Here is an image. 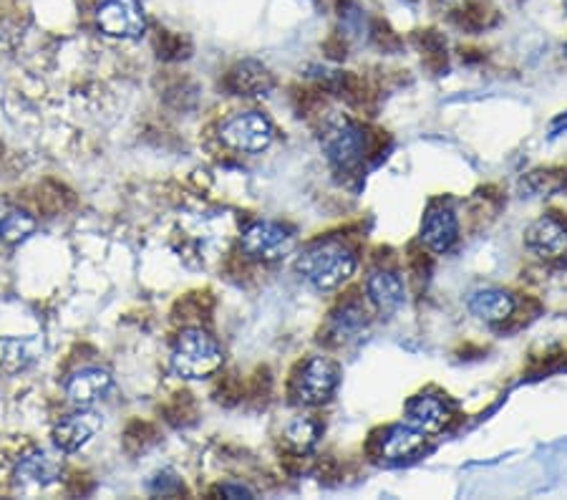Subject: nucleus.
<instances>
[{
	"label": "nucleus",
	"mask_w": 567,
	"mask_h": 500,
	"mask_svg": "<svg viewBox=\"0 0 567 500\" xmlns=\"http://www.w3.org/2000/svg\"><path fill=\"white\" fill-rule=\"evenodd\" d=\"M525 243L539 258H560L567 253V225L553 215L537 217V221L527 227Z\"/></svg>",
	"instance_id": "nucleus-9"
},
{
	"label": "nucleus",
	"mask_w": 567,
	"mask_h": 500,
	"mask_svg": "<svg viewBox=\"0 0 567 500\" xmlns=\"http://www.w3.org/2000/svg\"><path fill=\"white\" fill-rule=\"evenodd\" d=\"M563 3H565V8H567V0H563Z\"/></svg>",
	"instance_id": "nucleus-21"
},
{
	"label": "nucleus",
	"mask_w": 567,
	"mask_h": 500,
	"mask_svg": "<svg viewBox=\"0 0 567 500\" xmlns=\"http://www.w3.org/2000/svg\"><path fill=\"white\" fill-rule=\"evenodd\" d=\"M96 23L112 39H140L146 29L140 0H104L96 8Z\"/></svg>",
	"instance_id": "nucleus-6"
},
{
	"label": "nucleus",
	"mask_w": 567,
	"mask_h": 500,
	"mask_svg": "<svg viewBox=\"0 0 567 500\" xmlns=\"http://www.w3.org/2000/svg\"><path fill=\"white\" fill-rule=\"evenodd\" d=\"M560 132H567V114L560 116V120L553 124V136H557Z\"/></svg>",
	"instance_id": "nucleus-20"
},
{
	"label": "nucleus",
	"mask_w": 567,
	"mask_h": 500,
	"mask_svg": "<svg viewBox=\"0 0 567 500\" xmlns=\"http://www.w3.org/2000/svg\"><path fill=\"white\" fill-rule=\"evenodd\" d=\"M365 290H369V298L373 302V306L386 314L399 312L406 302L404 280H401L399 273L393 271H373L369 276V284H365Z\"/></svg>",
	"instance_id": "nucleus-13"
},
{
	"label": "nucleus",
	"mask_w": 567,
	"mask_h": 500,
	"mask_svg": "<svg viewBox=\"0 0 567 500\" xmlns=\"http://www.w3.org/2000/svg\"><path fill=\"white\" fill-rule=\"evenodd\" d=\"M223 367V347L203 329L179 334L172 349V369L182 379H205Z\"/></svg>",
	"instance_id": "nucleus-2"
},
{
	"label": "nucleus",
	"mask_w": 567,
	"mask_h": 500,
	"mask_svg": "<svg viewBox=\"0 0 567 500\" xmlns=\"http://www.w3.org/2000/svg\"><path fill=\"white\" fill-rule=\"evenodd\" d=\"M61 466L49 452H33L18 466V480L33 486H49L59 478Z\"/></svg>",
	"instance_id": "nucleus-17"
},
{
	"label": "nucleus",
	"mask_w": 567,
	"mask_h": 500,
	"mask_svg": "<svg viewBox=\"0 0 567 500\" xmlns=\"http://www.w3.org/2000/svg\"><path fill=\"white\" fill-rule=\"evenodd\" d=\"M470 312L487 324H499L515 312V298L502 288H482L470 296Z\"/></svg>",
	"instance_id": "nucleus-14"
},
{
	"label": "nucleus",
	"mask_w": 567,
	"mask_h": 500,
	"mask_svg": "<svg viewBox=\"0 0 567 500\" xmlns=\"http://www.w3.org/2000/svg\"><path fill=\"white\" fill-rule=\"evenodd\" d=\"M336 387H338L336 364L326 357H313L306 361L303 369H300L292 392H296V399L300 405L318 407L333 397Z\"/></svg>",
	"instance_id": "nucleus-5"
},
{
	"label": "nucleus",
	"mask_w": 567,
	"mask_h": 500,
	"mask_svg": "<svg viewBox=\"0 0 567 500\" xmlns=\"http://www.w3.org/2000/svg\"><path fill=\"white\" fill-rule=\"evenodd\" d=\"M296 248V238H292L288 227L280 223L260 221L252 223L248 231L243 233V251L248 253L250 258L258 261H278L286 258Z\"/></svg>",
	"instance_id": "nucleus-7"
},
{
	"label": "nucleus",
	"mask_w": 567,
	"mask_h": 500,
	"mask_svg": "<svg viewBox=\"0 0 567 500\" xmlns=\"http://www.w3.org/2000/svg\"><path fill=\"white\" fill-rule=\"evenodd\" d=\"M109 389H112V375H109L106 369L89 367L76 371V375L69 379L66 395L73 405L91 407L99 402V399H104L109 395Z\"/></svg>",
	"instance_id": "nucleus-12"
},
{
	"label": "nucleus",
	"mask_w": 567,
	"mask_h": 500,
	"mask_svg": "<svg viewBox=\"0 0 567 500\" xmlns=\"http://www.w3.org/2000/svg\"><path fill=\"white\" fill-rule=\"evenodd\" d=\"M460 238V225L450 207H432L422 223V241L434 253H450Z\"/></svg>",
	"instance_id": "nucleus-11"
},
{
	"label": "nucleus",
	"mask_w": 567,
	"mask_h": 500,
	"mask_svg": "<svg viewBox=\"0 0 567 500\" xmlns=\"http://www.w3.org/2000/svg\"><path fill=\"white\" fill-rule=\"evenodd\" d=\"M320 438V425L310 417H298L286 427V440L296 452H308L316 448V442Z\"/></svg>",
	"instance_id": "nucleus-19"
},
{
	"label": "nucleus",
	"mask_w": 567,
	"mask_h": 500,
	"mask_svg": "<svg viewBox=\"0 0 567 500\" xmlns=\"http://www.w3.org/2000/svg\"><path fill=\"white\" fill-rule=\"evenodd\" d=\"M426 435L419 432L416 427L411 425H396L386 432V438L381 442V455L386 460H406L411 455H416L424 448Z\"/></svg>",
	"instance_id": "nucleus-15"
},
{
	"label": "nucleus",
	"mask_w": 567,
	"mask_h": 500,
	"mask_svg": "<svg viewBox=\"0 0 567 500\" xmlns=\"http://www.w3.org/2000/svg\"><path fill=\"white\" fill-rule=\"evenodd\" d=\"M452 409L446 405V399L436 395H419L406 405V425L416 427L424 435H436L444 430V425L450 422Z\"/></svg>",
	"instance_id": "nucleus-10"
},
{
	"label": "nucleus",
	"mask_w": 567,
	"mask_h": 500,
	"mask_svg": "<svg viewBox=\"0 0 567 500\" xmlns=\"http://www.w3.org/2000/svg\"><path fill=\"white\" fill-rule=\"evenodd\" d=\"M219 140L237 152H262L276 140V130H272V124L265 114L245 112L223 124Z\"/></svg>",
	"instance_id": "nucleus-4"
},
{
	"label": "nucleus",
	"mask_w": 567,
	"mask_h": 500,
	"mask_svg": "<svg viewBox=\"0 0 567 500\" xmlns=\"http://www.w3.org/2000/svg\"><path fill=\"white\" fill-rule=\"evenodd\" d=\"M35 231L33 217L11 203L0 200V241L18 243Z\"/></svg>",
	"instance_id": "nucleus-18"
},
{
	"label": "nucleus",
	"mask_w": 567,
	"mask_h": 500,
	"mask_svg": "<svg viewBox=\"0 0 567 500\" xmlns=\"http://www.w3.org/2000/svg\"><path fill=\"white\" fill-rule=\"evenodd\" d=\"M296 271L313 288L333 290L355 273V256L343 243L323 241L300 253L296 258Z\"/></svg>",
	"instance_id": "nucleus-1"
},
{
	"label": "nucleus",
	"mask_w": 567,
	"mask_h": 500,
	"mask_svg": "<svg viewBox=\"0 0 567 500\" xmlns=\"http://www.w3.org/2000/svg\"><path fill=\"white\" fill-rule=\"evenodd\" d=\"M272 86L268 69L255 61H245L230 74V89L240 96H262Z\"/></svg>",
	"instance_id": "nucleus-16"
},
{
	"label": "nucleus",
	"mask_w": 567,
	"mask_h": 500,
	"mask_svg": "<svg viewBox=\"0 0 567 500\" xmlns=\"http://www.w3.org/2000/svg\"><path fill=\"white\" fill-rule=\"evenodd\" d=\"M102 425H104L102 415L94 412V409L81 407V412L63 417V420L56 425L53 438H56V445L63 452H76L79 448H84V445L94 438L99 430H102Z\"/></svg>",
	"instance_id": "nucleus-8"
},
{
	"label": "nucleus",
	"mask_w": 567,
	"mask_h": 500,
	"mask_svg": "<svg viewBox=\"0 0 567 500\" xmlns=\"http://www.w3.org/2000/svg\"><path fill=\"white\" fill-rule=\"evenodd\" d=\"M320 142H323L328 160H331L336 167L349 170L353 165H359L363 157V132L343 114H336L331 120H326Z\"/></svg>",
	"instance_id": "nucleus-3"
}]
</instances>
